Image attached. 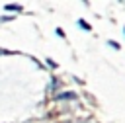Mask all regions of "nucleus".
Returning a JSON list of instances; mask_svg holds the SVG:
<instances>
[{
    "mask_svg": "<svg viewBox=\"0 0 125 123\" xmlns=\"http://www.w3.org/2000/svg\"><path fill=\"white\" fill-rule=\"evenodd\" d=\"M55 98H57V100H76V94H74V92H61V94H57Z\"/></svg>",
    "mask_w": 125,
    "mask_h": 123,
    "instance_id": "nucleus-1",
    "label": "nucleus"
},
{
    "mask_svg": "<svg viewBox=\"0 0 125 123\" xmlns=\"http://www.w3.org/2000/svg\"><path fill=\"white\" fill-rule=\"evenodd\" d=\"M55 31H57V35H59V37H64V31H62V29H61V27H57V29H55Z\"/></svg>",
    "mask_w": 125,
    "mask_h": 123,
    "instance_id": "nucleus-7",
    "label": "nucleus"
},
{
    "mask_svg": "<svg viewBox=\"0 0 125 123\" xmlns=\"http://www.w3.org/2000/svg\"><path fill=\"white\" fill-rule=\"evenodd\" d=\"M4 8H6L8 12H21V6H20V4H6Z\"/></svg>",
    "mask_w": 125,
    "mask_h": 123,
    "instance_id": "nucleus-2",
    "label": "nucleus"
},
{
    "mask_svg": "<svg viewBox=\"0 0 125 123\" xmlns=\"http://www.w3.org/2000/svg\"><path fill=\"white\" fill-rule=\"evenodd\" d=\"M47 62H49V66H51V68H57V62H55L53 59H47Z\"/></svg>",
    "mask_w": 125,
    "mask_h": 123,
    "instance_id": "nucleus-6",
    "label": "nucleus"
},
{
    "mask_svg": "<svg viewBox=\"0 0 125 123\" xmlns=\"http://www.w3.org/2000/svg\"><path fill=\"white\" fill-rule=\"evenodd\" d=\"M123 33H125V29H123Z\"/></svg>",
    "mask_w": 125,
    "mask_h": 123,
    "instance_id": "nucleus-9",
    "label": "nucleus"
},
{
    "mask_svg": "<svg viewBox=\"0 0 125 123\" xmlns=\"http://www.w3.org/2000/svg\"><path fill=\"white\" fill-rule=\"evenodd\" d=\"M6 53H8V51H2V49H0V55H6Z\"/></svg>",
    "mask_w": 125,
    "mask_h": 123,
    "instance_id": "nucleus-8",
    "label": "nucleus"
},
{
    "mask_svg": "<svg viewBox=\"0 0 125 123\" xmlns=\"http://www.w3.org/2000/svg\"><path fill=\"white\" fill-rule=\"evenodd\" d=\"M78 25H80L82 29H86V31H90V29H92V27H90V23H88V21H84V20H78Z\"/></svg>",
    "mask_w": 125,
    "mask_h": 123,
    "instance_id": "nucleus-3",
    "label": "nucleus"
},
{
    "mask_svg": "<svg viewBox=\"0 0 125 123\" xmlns=\"http://www.w3.org/2000/svg\"><path fill=\"white\" fill-rule=\"evenodd\" d=\"M14 20V16H0V21H10Z\"/></svg>",
    "mask_w": 125,
    "mask_h": 123,
    "instance_id": "nucleus-4",
    "label": "nucleus"
},
{
    "mask_svg": "<svg viewBox=\"0 0 125 123\" xmlns=\"http://www.w3.org/2000/svg\"><path fill=\"white\" fill-rule=\"evenodd\" d=\"M109 47H113V49H121V47H119V43H117V41H109Z\"/></svg>",
    "mask_w": 125,
    "mask_h": 123,
    "instance_id": "nucleus-5",
    "label": "nucleus"
}]
</instances>
